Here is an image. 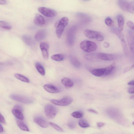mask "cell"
I'll return each mask as SVG.
<instances>
[{"mask_svg":"<svg viewBox=\"0 0 134 134\" xmlns=\"http://www.w3.org/2000/svg\"><path fill=\"white\" fill-rule=\"evenodd\" d=\"M72 116L74 118H82L83 116V113L81 111H76L72 113Z\"/></svg>","mask_w":134,"mask_h":134,"instance_id":"cell-31","label":"cell"},{"mask_svg":"<svg viewBox=\"0 0 134 134\" xmlns=\"http://www.w3.org/2000/svg\"><path fill=\"white\" fill-rule=\"evenodd\" d=\"M127 24L129 28L132 30L134 31V23L133 22L130 21H128Z\"/></svg>","mask_w":134,"mask_h":134,"instance_id":"cell-36","label":"cell"},{"mask_svg":"<svg viewBox=\"0 0 134 134\" xmlns=\"http://www.w3.org/2000/svg\"><path fill=\"white\" fill-rule=\"evenodd\" d=\"M49 124L57 131L62 132H64L63 130L57 125L52 122H50Z\"/></svg>","mask_w":134,"mask_h":134,"instance_id":"cell-34","label":"cell"},{"mask_svg":"<svg viewBox=\"0 0 134 134\" xmlns=\"http://www.w3.org/2000/svg\"><path fill=\"white\" fill-rule=\"evenodd\" d=\"M127 11L134 14V0L129 2Z\"/></svg>","mask_w":134,"mask_h":134,"instance_id":"cell-32","label":"cell"},{"mask_svg":"<svg viewBox=\"0 0 134 134\" xmlns=\"http://www.w3.org/2000/svg\"><path fill=\"white\" fill-rule=\"evenodd\" d=\"M43 87L45 90L50 93H56L60 92L58 88L51 84H46Z\"/></svg>","mask_w":134,"mask_h":134,"instance_id":"cell-11","label":"cell"},{"mask_svg":"<svg viewBox=\"0 0 134 134\" xmlns=\"http://www.w3.org/2000/svg\"><path fill=\"white\" fill-rule=\"evenodd\" d=\"M128 92L130 94H134V86L129 88L128 90Z\"/></svg>","mask_w":134,"mask_h":134,"instance_id":"cell-40","label":"cell"},{"mask_svg":"<svg viewBox=\"0 0 134 134\" xmlns=\"http://www.w3.org/2000/svg\"><path fill=\"white\" fill-rule=\"evenodd\" d=\"M97 126L99 128L102 127L105 125V124L102 122H99L97 123Z\"/></svg>","mask_w":134,"mask_h":134,"instance_id":"cell-41","label":"cell"},{"mask_svg":"<svg viewBox=\"0 0 134 134\" xmlns=\"http://www.w3.org/2000/svg\"><path fill=\"white\" fill-rule=\"evenodd\" d=\"M116 66V63H113L111 65L105 68L104 75H107L110 74L113 69H114Z\"/></svg>","mask_w":134,"mask_h":134,"instance_id":"cell-23","label":"cell"},{"mask_svg":"<svg viewBox=\"0 0 134 134\" xmlns=\"http://www.w3.org/2000/svg\"><path fill=\"white\" fill-rule=\"evenodd\" d=\"M68 127L71 129H73L75 127V125L74 123L73 122H70L68 124Z\"/></svg>","mask_w":134,"mask_h":134,"instance_id":"cell-39","label":"cell"},{"mask_svg":"<svg viewBox=\"0 0 134 134\" xmlns=\"http://www.w3.org/2000/svg\"><path fill=\"white\" fill-rule=\"evenodd\" d=\"M10 98L16 101L25 104L31 103L33 102V100L31 98L18 95L12 94L10 96Z\"/></svg>","mask_w":134,"mask_h":134,"instance_id":"cell-5","label":"cell"},{"mask_svg":"<svg viewBox=\"0 0 134 134\" xmlns=\"http://www.w3.org/2000/svg\"><path fill=\"white\" fill-rule=\"evenodd\" d=\"M0 123L3 124H6V121L5 118H4L3 116L1 114H0Z\"/></svg>","mask_w":134,"mask_h":134,"instance_id":"cell-38","label":"cell"},{"mask_svg":"<svg viewBox=\"0 0 134 134\" xmlns=\"http://www.w3.org/2000/svg\"><path fill=\"white\" fill-rule=\"evenodd\" d=\"M132 68L131 67H128L127 68H126L124 70V72L125 73L127 72L128 70H130Z\"/></svg>","mask_w":134,"mask_h":134,"instance_id":"cell-47","label":"cell"},{"mask_svg":"<svg viewBox=\"0 0 134 134\" xmlns=\"http://www.w3.org/2000/svg\"><path fill=\"white\" fill-rule=\"evenodd\" d=\"M117 19L119 28L122 31L123 30L124 23V17L122 15H119L117 17Z\"/></svg>","mask_w":134,"mask_h":134,"instance_id":"cell-19","label":"cell"},{"mask_svg":"<svg viewBox=\"0 0 134 134\" xmlns=\"http://www.w3.org/2000/svg\"><path fill=\"white\" fill-rule=\"evenodd\" d=\"M51 58L52 60L54 61H61L64 60V56L62 54H57L52 56Z\"/></svg>","mask_w":134,"mask_h":134,"instance_id":"cell-28","label":"cell"},{"mask_svg":"<svg viewBox=\"0 0 134 134\" xmlns=\"http://www.w3.org/2000/svg\"><path fill=\"white\" fill-rule=\"evenodd\" d=\"M47 35V32L45 29H42L37 32L35 35V39L37 41H40L44 39Z\"/></svg>","mask_w":134,"mask_h":134,"instance_id":"cell-12","label":"cell"},{"mask_svg":"<svg viewBox=\"0 0 134 134\" xmlns=\"http://www.w3.org/2000/svg\"><path fill=\"white\" fill-rule=\"evenodd\" d=\"M105 22L107 26L110 27L112 26L114 24V21L109 17H108L105 19Z\"/></svg>","mask_w":134,"mask_h":134,"instance_id":"cell-33","label":"cell"},{"mask_svg":"<svg viewBox=\"0 0 134 134\" xmlns=\"http://www.w3.org/2000/svg\"><path fill=\"white\" fill-rule=\"evenodd\" d=\"M0 128H1L0 133H1L3 132L4 130H3V127L2 126V125L1 124H0Z\"/></svg>","mask_w":134,"mask_h":134,"instance_id":"cell-48","label":"cell"},{"mask_svg":"<svg viewBox=\"0 0 134 134\" xmlns=\"http://www.w3.org/2000/svg\"><path fill=\"white\" fill-rule=\"evenodd\" d=\"M40 46L43 58L46 60L48 59L49 58V45L47 43L42 42L40 43Z\"/></svg>","mask_w":134,"mask_h":134,"instance_id":"cell-8","label":"cell"},{"mask_svg":"<svg viewBox=\"0 0 134 134\" xmlns=\"http://www.w3.org/2000/svg\"><path fill=\"white\" fill-rule=\"evenodd\" d=\"M79 124L80 127L83 128H88L90 126L89 124L85 120L81 119L79 121Z\"/></svg>","mask_w":134,"mask_h":134,"instance_id":"cell-30","label":"cell"},{"mask_svg":"<svg viewBox=\"0 0 134 134\" xmlns=\"http://www.w3.org/2000/svg\"><path fill=\"white\" fill-rule=\"evenodd\" d=\"M128 84L129 85L134 86V80L132 81L129 82L128 83Z\"/></svg>","mask_w":134,"mask_h":134,"instance_id":"cell-46","label":"cell"},{"mask_svg":"<svg viewBox=\"0 0 134 134\" xmlns=\"http://www.w3.org/2000/svg\"><path fill=\"white\" fill-rule=\"evenodd\" d=\"M96 39L98 41H102L104 40V37L102 35L100 34L96 38Z\"/></svg>","mask_w":134,"mask_h":134,"instance_id":"cell-37","label":"cell"},{"mask_svg":"<svg viewBox=\"0 0 134 134\" xmlns=\"http://www.w3.org/2000/svg\"><path fill=\"white\" fill-rule=\"evenodd\" d=\"M129 2L126 0H119L118 2V5L122 10L127 11Z\"/></svg>","mask_w":134,"mask_h":134,"instance_id":"cell-20","label":"cell"},{"mask_svg":"<svg viewBox=\"0 0 134 134\" xmlns=\"http://www.w3.org/2000/svg\"><path fill=\"white\" fill-rule=\"evenodd\" d=\"M21 120H17V123L18 127L22 130L29 132V129L27 126L23 121Z\"/></svg>","mask_w":134,"mask_h":134,"instance_id":"cell-22","label":"cell"},{"mask_svg":"<svg viewBox=\"0 0 134 134\" xmlns=\"http://www.w3.org/2000/svg\"><path fill=\"white\" fill-rule=\"evenodd\" d=\"M105 69V68L95 69L91 71V73L95 76L101 77L104 75Z\"/></svg>","mask_w":134,"mask_h":134,"instance_id":"cell-17","label":"cell"},{"mask_svg":"<svg viewBox=\"0 0 134 134\" xmlns=\"http://www.w3.org/2000/svg\"><path fill=\"white\" fill-rule=\"evenodd\" d=\"M120 41L125 55L126 56H127L128 55L129 51L128 47L126 42L125 39Z\"/></svg>","mask_w":134,"mask_h":134,"instance_id":"cell-29","label":"cell"},{"mask_svg":"<svg viewBox=\"0 0 134 134\" xmlns=\"http://www.w3.org/2000/svg\"><path fill=\"white\" fill-rule=\"evenodd\" d=\"M73 99L69 97H66L60 100H52L51 102L56 105L65 106L69 105L72 103Z\"/></svg>","mask_w":134,"mask_h":134,"instance_id":"cell-4","label":"cell"},{"mask_svg":"<svg viewBox=\"0 0 134 134\" xmlns=\"http://www.w3.org/2000/svg\"><path fill=\"white\" fill-rule=\"evenodd\" d=\"M80 47L83 51L90 52L95 51L97 48V46L93 41L88 40L83 41L81 43Z\"/></svg>","mask_w":134,"mask_h":134,"instance_id":"cell-1","label":"cell"},{"mask_svg":"<svg viewBox=\"0 0 134 134\" xmlns=\"http://www.w3.org/2000/svg\"><path fill=\"white\" fill-rule=\"evenodd\" d=\"M133 125H134V122H133Z\"/></svg>","mask_w":134,"mask_h":134,"instance_id":"cell-52","label":"cell"},{"mask_svg":"<svg viewBox=\"0 0 134 134\" xmlns=\"http://www.w3.org/2000/svg\"><path fill=\"white\" fill-rule=\"evenodd\" d=\"M70 60L71 64L75 67L79 68L80 67V63L76 58L71 56L70 58Z\"/></svg>","mask_w":134,"mask_h":134,"instance_id":"cell-24","label":"cell"},{"mask_svg":"<svg viewBox=\"0 0 134 134\" xmlns=\"http://www.w3.org/2000/svg\"><path fill=\"white\" fill-rule=\"evenodd\" d=\"M61 83L63 85L67 88L72 87L74 85L73 82L68 78H65L61 80Z\"/></svg>","mask_w":134,"mask_h":134,"instance_id":"cell-18","label":"cell"},{"mask_svg":"<svg viewBox=\"0 0 134 134\" xmlns=\"http://www.w3.org/2000/svg\"><path fill=\"white\" fill-rule=\"evenodd\" d=\"M0 27L2 29L7 30H11L12 28L11 26L9 23L3 21H0Z\"/></svg>","mask_w":134,"mask_h":134,"instance_id":"cell-27","label":"cell"},{"mask_svg":"<svg viewBox=\"0 0 134 134\" xmlns=\"http://www.w3.org/2000/svg\"><path fill=\"white\" fill-rule=\"evenodd\" d=\"M85 35L88 38L90 39L96 38L100 33L97 32L90 30H85L84 32Z\"/></svg>","mask_w":134,"mask_h":134,"instance_id":"cell-13","label":"cell"},{"mask_svg":"<svg viewBox=\"0 0 134 134\" xmlns=\"http://www.w3.org/2000/svg\"><path fill=\"white\" fill-rule=\"evenodd\" d=\"M34 122L42 128H45L48 126V121L44 117L40 116L36 117L34 118Z\"/></svg>","mask_w":134,"mask_h":134,"instance_id":"cell-9","label":"cell"},{"mask_svg":"<svg viewBox=\"0 0 134 134\" xmlns=\"http://www.w3.org/2000/svg\"><path fill=\"white\" fill-rule=\"evenodd\" d=\"M130 99H134V95H133L130 98Z\"/></svg>","mask_w":134,"mask_h":134,"instance_id":"cell-49","label":"cell"},{"mask_svg":"<svg viewBox=\"0 0 134 134\" xmlns=\"http://www.w3.org/2000/svg\"><path fill=\"white\" fill-rule=\"evenodd\" d=\"M112 32L115 34L119 38L120 41L124 40L123 34L119 28L116 27L113 28L112 29Z\"/></svg>","mask_w":134,"mask_h":134,"instance_id":"cell-21","label":"cell"},{"mask_svg":"<svg viewBox=\"0 0 134 134\" xmlns=\"http://www.w3.org/2000/svg\"><path fill=\"white\" fill-rule=\"evenodd\" d=\"M83 0L86 1H89L90 0Z\"/></svg>","mask_w":134,"mask_h":134,"instance_id":"cell-51","label":"cell"},{"mask_svg":"<svg viewBox=\"0 0 134 134\" xmlns=\"http://www.w3.org/2000/svg\"><path fill=\"white\" fill-rule=\"evenodd\" d=\"M127 40L132 56L134 57V39L133 36L132 30L128 31Z\"/></svg>","mask_w":134,"mask_h":134,"instance_id":"cell-7","label":"cell"},{"mask_svg":"<svg viewBox=\"0 0 134 134\" xmlns=\"http://www.w3.org/2000/svg\"><path fill=\"white\" fill-rule=\"evenodd\" d=\"M7 3L6 0H0V4L1 5H5Z\"/></svg>","mask_w":134,"mask_h":134,"instance_id":"cell-43","label":"cell"},{"mask_svg":"<svg viewBox=\"0 0 134 134\" xmlns=\"http://www.w3.org/2000/svg\"><path fill=\"white\" fill-rule=\"evenodd\" d=\"M96 55L98 58L104 60H112L115 59L116 57L115 55L112 54L99 53Z\"/></svg>","mask_w":134,"mask_h":134,"instance_id":"cell-10","label":"cell"},{"mask_svg":"<svg viewBox=\"0 0 134 134\" xmlns=\"http://www.w3.org/2000/svg\"><path fill=\"white\" fill-rule=\"evenodd\" d=\"M23 110L19 109L14 108L12 111L13 114L19 120H22L24 119Z\"/></svg>","mask_w":134,"mask_h":134,"instance_id":"cell-15","label":"cell"},{"mask_svg":"<svg viewBox=\"0 0 134 134\" xmlns=\"http://www.w3.org/2000/svg\"><path fill=\"white\" fill-rule=\"evenodd\" d=\"M96 57H97L96 54L95 55L94 54H88L85 56V58L86 59L90 61H93L95 60L96 59Z\"/></svg>","mask_w":134,"mask_h":134,"instance_id":"cell-35","label":"cell"},{"mask_svg":"<svg viewBox=\"0 0 134 134\" xmlns=\"http://www.w3.org/2000/svg\"><path fill=\"white\" fill-rule=\"evenodd\" d=\"M69 22L67 17L62 18L58 22L56 27V33L58 38H60L63 33L65 28Z\"/></svg>","mask_w":134,"mask_h":134,"instance_id":"cell-2","label":"cell"},{"mask_svg":"<svg viewBox=\"0 0 134 134\" xmlns=\"http://www.w3.org/2000/svg\"><path fill=\"white\" fill-rule=\"evenodd\" d=\"M14 108L19 109L23 110V108L22 107L18 105H15L14 107Z\"/></svg>","mask_w":134,"mask_h":134,"instance_id":"cell-44","label":"cell"},{"mask_svg":"<svg viewBox=\"0 0 134 134\" xmlns=\"http://www.w3.org/2000/svg\"><path fill=\"white\" fill-rule=\"evenodd\" d=\"M132 68H134V64L131 66Z\"/></svg>","mask_w":134,"mask_h":134,"instance_id":"cell-50","label":"cell"},{"mask_svg":"<svg viewBox=\"0 0 134 134\" xmlns=\"http://www.w3.org/2000/svg\"><path fill=\"white\" fill-rule=\"evenodd\" d=\"M88 111L90 112L94 113L95 114H98V112L97 111L94 110L90 109H89L88 110Z\"/></svg>","mask_w":134,"mask_h":134,"instance_id":"cell-45","label":"cell"},{"mask_svg":"<svg viewBox=\"0 0 134 134\" xmlns=\"http://www.w3.org/2000/svg\"><path fill=\"white\" fill-rule=\"evenodd\" d=\"M110 45L106 42H104L103 44V47L105 48H108L110 47Z\"/></svg>","mask_w":134,"mask_h":134,"instance_id":"cell-42","label":"cell"},{"mask_svg":"<svg viewBox=\"0 0 134 134\" xmlns=\"http://www.w3.org/2000/svg\"><path fill=\"white\" fill-rule=\"evenodd\" d=\"M14 76L17 79L23 82L29 83L30 82L27 78L22 74L16 73L14 75Z\"/></svg>","mask_w":134,"mask_h":134,"instance_id":"cell-25","label":"cell"},{"mask_svg":"<svg viewBox=\"0 0 134 134\" xmlns=\"http://www.w3.org/2000/svg\"><path fill=\"white\" fill-rule=\"evenodd\" d=\"M34 24L37 26H43L45 23L44 18L43 17L39 14H36L34 19Z\"/></svg>","mask_w":134,"mask_h":134,"instance_id":"cell-14","label":"cell"},{"mask_svg":"<svg viewBox=\"0 0 134 134\" xmlns=\"http://www.w3.org/2000/svg\"><path fill=\"white\" fill-rule=\"evenodd\" d=\"M36 68L38 72L42 75L45 74V70L44 67L39 63H37L35 64Z\"/></svg>","mask_w":134,"mask_h":134,"instance_id":"cell-26","label":"cell"},{"mask_svg":"<svg viewBox=\"0 0 134 134\" xmlns=\"http://www.w3.org/2000/svg\"><path fill=\"white\" fill-rule=\"evenodd\" d=\"M38 10L42 14L48 17H53L57 15V12L55 10L47 7H40Z\"/></svg>","mask_w":134,"mask_h":134,"instance_id":"cell-6","label":"cell"},{"mask_svg":"<svg viewBox=\"0 0 134 134\" xmlns=\"http://www.w3.org/2000/svg\"><path fill=\"white\" fill-rule=\"evenodd\" d=\"M23 39L24 43L30 47H33L35 44L34 40L30 36L28 35H24Z\"/></svg>","mask_w":134,"mask_h":134,"instance_id":"cell-16","label":"cell"},{"mask_svg":"<svg viewBox=\"0 0 134 134\" xmlns=\"http://www.w3.org/2000/svg\"><path fill=\"white\" fill-rule=\"evenodd\" d=\"M45 114L48 118L53 119L55 117L57 112V108L51 104H47L44 108Z\"/></svg>","mask_w":134,"mask_h":134,"instance_id":"cell-3","label":"cell"}]
</instances>
